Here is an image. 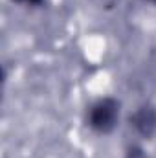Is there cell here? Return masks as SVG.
<instances>
[{
  "mask_svg": "<svg viewBox=\"0 0 156 158\" xmlns=\"http://www.w3.org/2000/svg\"><path fill=\"white\" fill-rule=\"evenodd\" d=\"M143 2H147V4H156V0H143Z\"/></svg>",
  "mask_w": 156,
  "mask_h": 158,
  "instance_id": "cell-6",
  "label": "cell"
},
{
  "mask_svg": "<svg viewBox=\"0 0 156 158\" xmlns=\"http://www.w3.org/2000/svg\"><path fill=\"white\" fill-rule=\"evenodd\" d=\"M121 119V101L114 96H101L86 109V127L96 134L107 136L116 131Z\"/></svg>",
  "mask_w": 156,
  "mask_h": 158,
  "instance_id": "cell-1",
  "label": "cell"
},
{
  "mask_svg": "<svg viewBox=\"0 0 156 158\" xmlns=\"http://www.w3.org/2000/svg\"><path fill=\"white\" fill-rule=\"evenodd\" d=\"M127 158H145V151L138 145H132L127 149Z\"/></svg>",
  "mask_w": 156,
  "mask_h": 158,
  "instance_id": "cell-3",
  "label": "cell"
},
{
  "mask_svg": "<svg viewBox=\"0 0 156 158\" xmlns=\"http://www.w3.org/2000/svg\"><path fill=\"white\" fill-rule=\"evenodd\" d=\"M127 123L138 138L151 140L156 134V105L151 103V101H145V103L138 105L129 114Z\"/></svg>",
  "mask_w": 156,
  "mask_h": 158,
  "instance_id": "cell-2",
  "label": "cell"
},
{
  "mask_svg": "<svg viewBox=\"0 0 156 158\" xmlns=\"http://www.w3.org/2000/svg\"><path fill=\"white\" fill-rule=\"evenodd\" d=\"M99 2H101V4H103L105 7H114L117 0H99Z\"/></svg>",
  "mask_w": 156,
  "mask_h": 158,
  "instance_id": "cell-5",
  "label": "cell"
},
{
  "mask_svg": "<svg viewBox=\"0 0 156 158\" xmlns=\"http://www.w3.org/2000/svg\"><path fill=\"white\" fill-rule=\"evenodd\" d=\"M17 4H24V6H42L44 0H13Z\"/></svg>",
  "mask_w": 156,
  "mask_h": 158,
  "instance_id": "cell-4",
  "label": "cell"
}]
</instances>
